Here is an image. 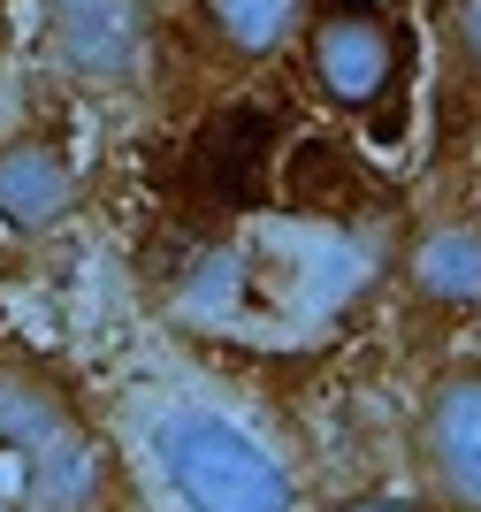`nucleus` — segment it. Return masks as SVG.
I'll return each instance as SVG.
<instances>
[{
  "mask_svg": "<svg viewBox=\"0 0 481 512\" xmlns=\"http://www.w3.org/2000/svg\"><path fill=\"white\" fill-rule=\"evenodd\" d=\"M161 482L184 512H298V482L260 436L222 413H176L153 436Z\"/></svg>",
  "mask_w": 481,
  "mask_h": 512,
  "instance_id": "nucleus-1",
  "label": "nucleus"
},
{
  "mask_svg": "<svg viewBox=\"0 0 481 512\" xmlns=\"http://www.w3.org/2000/svg\"><path fill=\"white\" fill-rule=\"evenodd\" d=\"M298 54H306V85L336 115H375L413 77V39L382 0H314L298 23Z\"/></svg>",
  "mask_w": 481,
  "mask_h": 512,
  "instance_id": "nucleus-2",
  "label": "nucleus"
},
{
  "mask_svg": "<svg viewBox=\"0 0 481 512\" xmlns=\"http://www.w3.org/2000/svg\"><path fill=\"white\" fill-rule=\"evenodd\" d=\"M413 467L443 512H481V367H443L420 390Z\"/></svg>",
  "mask_w": 481,
  "mask_h": 512,
  "instance_id": "nucleus-3",
  "label": "nucleus"
},
{
  "mask_svg": "<svg viewBox=\"0 0 481 512\" xmlns=\"http://www.w3.org/2000/svg\"><path fill=\"white\" fill-rule=\"evenodd\" d=\"M77 199H84L77 153L54 130H8L0 138V230L46 237L77 214Z\"/></svg>",
  "mask_w": 481,
  "mask_h": 512,
  "instance_id": "nucleus-4",
  "label": "nucleus"
},
{
  "mask_svg": "<svg viewBox=\"0 0 481 512\" xmlns=\"http://www.w3.org/2000/svg\"><path fill=\"white\" fill-rule=\"evenodd\" d=\"M46 31H54L62 69L92 85H123L153 46V23L138 0H46Z\"/></svg>",
  "mask_w": 481,
  "mask_h": 512,
  "instance_id": "nucleus-5",
  "label": "nucleus"
},
{
  "mask_svg": "<svg viewBox=\"0 0 481 512\" xmlns=\"http://www.w3.org/2000/svg\"><path fill=\"white\" fill-rule=\"evenodd\" d=\"M84 428V406L77 390H69V375L54 360H39V352H0V451L8 459H39V451L69 444Z\"/></svg>",
  "mask_w": 481,
  "mask_h": 512,
  "instance_id": "nucleus-6",
  "label": "nucleus"
},
{
  "mask_svg": "<svg viewBox=\"0 0 481 512\" xmlns=\"http://www.w3.org/2000/svg\"><path fill=\"white\" fill-rule=\"evenodd\" d=\"M405 299L420 314H481V214H436L405 245Z\"/></svg>",
  "mask_w": 481,
  "mask_h": 512,
  "instance_id": "nucleus-7",
  "label": "nucleus"
},
{
  "mask_svg": "<svg viewBox=\"0 0 481 512\" xmlns=\"http://www.w3.org/2000/svg\"><path fill=\"white\" fill-rule=\"evenodd\" d=\"M115 497V451L77 428L69 444L39 451V459H23V505L31 512H100Z\"/></svg>",
  "mask_w": 481,
  "mask_h": 512,
  "instance_id": "nucleus-8",
  "label": "nucleus"
},
{
  "mask_svg": "<svg viewBox=\"0 0 481 512\" xmlns=\"http://www.w3.org/2000/svg\"><path fill=\"white\" fill-rule=\"evenodd\" d=\"M298 23H306V0H199V31H207L214 54L237 62V69L283 54V46L298 39Z\"/></svg>",
  "mask_w": 481,
  "mask_h": 512,
  "instance_id": "nucleus-9",
  "label": "nucleus"
},
{
  "mask_svg": "<svg viewBox=\"0 0 481 512\" xmlns=\"http://www.w3.org/2000/svg\"><path fill=\"white\" fill-rule=\"evenodd\" d=\"M443 46H451V77L481 92V0H451V23H443Z\"/></svg>",
  "mask_w": 481,
  "mask_h": 512,
  "instance_id": "nucleus-10",
  "label": "nucleus"
},
{
  "mask_svg": "<svg viewBox=\"0 0 481 512\" xmlns=\"http://www.w3.org/2000/svg\"><path fill=\"white\" fill-rule=\"evenodd\" d=\"M344 512H428L420 497H398V490H367V497H352Z\"/></svg>",
  "mask_w": 481,
  "mask_h": 512,
  "instance_id": "nucleus-11",
  "label": "nucleus"
}]
</instances>
